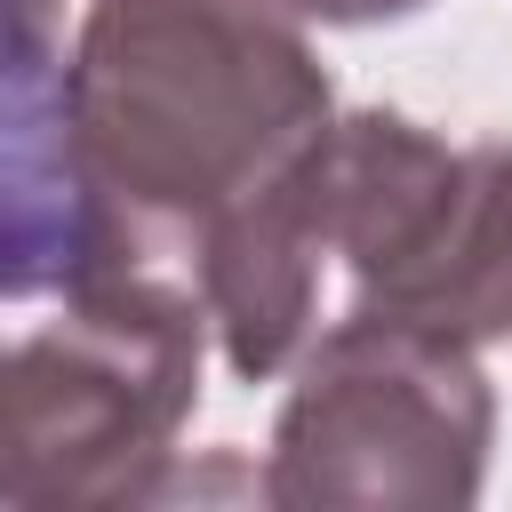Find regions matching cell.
I'll return each instance as SVG.
<instances>
[{
	"label": "cell",
	"mask_w": 512,
	"mask_h": 512,
	"mask_svg": "<svg viewBox=\"0 0 512 512\" xmlns=\"http://www.w3.org/2000/svg\"><path fill=\"white\" fill-rule=\"evenodd\" d=\"M328 120L296 0H96L64 64V168L96 240L168 280L312 200Z\"/></svg>",
	"instance_id": "1"
},
{
	"label": "cell",
	"mask_w": 512,
	"mask_h": 512,
	"mask_svg": "<svg viewBox=\"0 0 512 512\" xmlns=\"http://www.w3.org/2000/svg\"><path fill=\"white\" fill-rule=\"evenodd\" d=\"M208 312L184 280L104 256L24 336H0V504H152L200 408Z\"/></svg>",
	"instance_id": "2"
},
{
	"label": "cell",
	"mask_w": 512,
	"mask_h": 512,
	"mask_svg": "<svg viewBox=\"0 0 512 512\" xmlns=\"http://www.w3.org/2000/svg\"><path fill=\"white\" fill-rule=\"evenodd\" d=\"M488 440L496 392L472 344L352 312L304 344L256 496L280 512H464Z\"/></svg>",
	"instance_id": "3"
},
{
	"label": "cell",
	"mask_w": 512,
	"mask_h": 512,
	"mask_svg": "<svg viewBox=\"0 0 512 512\" xmlns=\"http://www.w3.org/2000/svg\"><path fill=\"white\" fill-rule=\"evenodd\" d=\"M320 240L352 272V312L448 344L512 336V144H440L424 120L360 104L320 144Z\"/></svg>",
	"instance_id": "4"
},
{
	"label": "cell",
	"mask_w": 512,
	"mask_h": 512,
	"mask_svg": "<svg viewBox=\"0 0 512 512\" xmlns=\"http://www.w3.org/2000/svg\"><path fill=\"white\" fill-rule=\"evenodd\" d=\"M424 0H296L304 24H392V16H416Z\"/></svg>",
	"instance_id": "5"
}]
</instances>
